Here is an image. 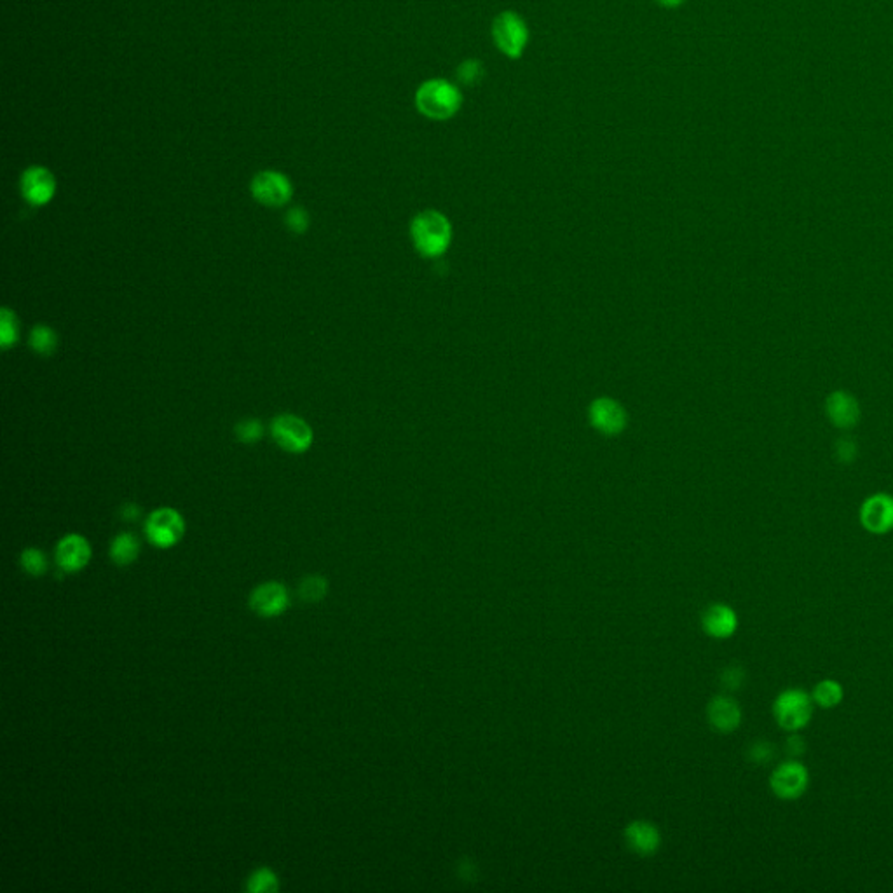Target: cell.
I'll use <instances>...</instances> for the list:
<instances>
[{"label": "cell", "mask_w": 893, "mask_h": 893, "mask_svg": "<svg viewBox=\"0 0 893 893\" xmlns=\"http://www.w3.org/2000/svg\"><path fill=\"white\" fill-rule=\"evenodd\" d=\"M460 89L447 79H428L415 91V107L421 115L433 121H447L460 112Z\"/></svg>", "instance_id": "obj_1"}, {"label": "cell", "mask_w": 893, "mask_h": 893, "mask_svg": "<svg viewBox=\"0 0 893 893\" xmlns=\"http://www.w3.org/2000/svg\"><path fill=\"white\" fill-rule=\"evenodd\" d=\"M412 241L426 257L442 255L451 244V223L438 212H423L412 222Z\"/></svg>", "instance_id": "obj_2"}, {"label": "cell", "mask_w": 893, "mask_h": 893, "mask_svg": "<svg viewBox=\"0 0 893 893\" xmlns=\"http://www.w3.org/2000/svg\"><path fill=\"white\" fill-rule=\"evenodd\" d=\"M812 695L805 689L790 688L782 691L773 702V717L777 724L788 733L805 730L813 717Z\"/></svg>", "instance_id": "obj_3"}, {"label": "cell", "mask_w": 893, "mask_h": 893, "mask_svg": "<svg viewBox=\"0 0 893 893\" xmlns=\"http://www.w3.org/2000/svg\"><path fill=\"white\" fill-rule=\"evenodd\" d=\"M492 41L503 55L516 59L524 55L529 42L527 23L518 13L503 11L492 22Z\"/></svg>", "instance_id": "obj_4"}, {"label": "cell", "mask_w": 893, "mask_h": 893, "mask_svg": "<svg viewBox=\"0 0 893 893\" xmlns=\"http://www.w3.org/2000/svg\"><path fill=\"white\" fill-rule=\"evenodd\" d=\"M272 440L290 454H304L314 442V432L307 421L294 414H281L271 423Z\"/></svg>", "instance_id": "obj_5"}, {"label": "cell", "mask_w": 893, "mask_h": 893, "mask_svg": "<svg viewBox=\"0 0 893 893\" xmlns=\"http://www.w3.org/2000/svg\"><path fill=\"white\" fill-rule=\"evenodd\" d=\"M770 787L779 799L796 801L810 787V771L801 761L788 759L773 770L770 777Z\"/></svg>", "instance_id": "obj_6"}, {"label": "cell", "mask_w": 893, "mask_h": 893, "mask_svg": "<svg viewBox=\"0 0 893 893\" xmlns=\"http://www.w3.org/2000/svg\"><path fill=\"white\" fill-rule=\"evenodd\" d=\"M145 534L158 548H171L186 534V520L175 508H158L145 522Z\"/></svg>", "instance_id": "obj_7"}, {"label": "cell", "mask_w": 893, "mask_h": 893, "mask_svg": "<svg viewBox=\"0 0 893 893\" xmlns=\"http://www.w3.org/2000/svg\"><path fill=\"white\" fill-rule=\"evenodd\" d=\"M250 190L260 205L269 208L285 206L294 196V186L290 178L276 169H264L257 173L250 184Z\"/></svg>", "instance_id": "obj_8"}, {"label": "cell", "mask_w": 893, "mask_h": 893, "mask_svg": "<svg viewBox=\"0 0 893 893\" xmlns=\"http://www.w3.org/2000/svg\"><path fill=\"white\" fill-rule=\"evenodd\" d=\"M859 518L867 533L885 536L893 531V496L878 492L864 499Z\"/></svg>", "instance_id": "obj_9"}, {"label": "cell", "mask_w": 893, "mask_h": 893, "mask_svg": "<svg viewBox=\"0 0 893 893\" xmlns=\"http://www.w3.org/2000/svg\"><path fill=\"white\" fill-rule=\"evenodd\" d=\"M20 187L28 205L46 206L55 197V175L44 166H30L22 175Z\"/></svg>", "instance_id": "obj_10"}, {"label": "cell", "mask_w": 893, "mask_h": 893, "mask_svg": "<svg viewBox=\"0 0 893 893\" xmlns=\"http://www.w3.org/2000/svg\"><path fill=\"white\" fill-rule=\"evenodd\" d=\"M288 604H290L288 590L283 583L278 581L262 583L250 594L251 611L262 618H276L283 615Z\"/></svg>", "instance_id": "obj_11"}, {"label": "cell", "mask_w": 893, "mask_h": 893, "mask_svg": "<svg viewBox=\"0 0 893 893\" xmlns=\"http://www.w3.org/2000/svg\"><path fill=\"white\" fill-rule=\"evenodd\" d=\"M825 415L838 430H853L862 415L859 400L848 391H833L825 398Z\"/></svg>", "instance_id": "obj_12"}, {"label": "cell", "mask_w": 893, "mask_h": 893, "mask_svg": "<svg viewBox=\"0 0 893 893\" xmlns=\"http://www.w3.org/2000/svg\"><path fill=\"white\" fill-rule=\"evenodd\" d=\"M91 544L81 534H67L56 544V564L65 572H77L91 560Z\"/></svg>", "instance_id": "obj_13"}, {"label": "cell", "mask_w": 893, "mask_h": 893, "mask_svg": "<svg viewBox=\"0 0 893 893\" xmlns=\"http://www.w3.org/2000/svg\"><path fill=\"white\" fill-rule=\"evenodd\" d=\"M702 626L714 639H728L738 628V616L726 604H712L702 615Z\"/></svg>", "instance_id": "obj_14"}, {"label": "cell", "mask_w": 893, "mask_h": 893, "mask_svg": "<svg viewBox=\"0 0 893 893\" xmlns=\"http://www.w3.org/2000/svg\"><path fill=\"white\" fill-rule=\"evenodd\" d=\"M590 421L598 432L606 434H616L622 432L626 424V414L620 404L609 398H600L594 402L590 408Z\"/></svg>", "instance_id": "obj_15"}, {"label": "cell", "mask_w": 893, "mask_h": 893, "mask_svg": "<svg viewBox=\"0 0 893 893\" xmlns=\"http://www.w3.org/2000/svg\"><path fill=\"white\" fill-rule=\"evenodd\" d=\"M710 726L719 733H731L742 723V708L730 697H715L706 706Z\"/></svg>", "instance_id": "obj_16"}, {"label": "cell", "mask_w": 893, "mask_h": 893, "mask_svg": "<svg viewBox=\"0 0 893 893\" xmlns=\"http://www.w3.org/2000/svg\"><path fill=\"white\" fill-rule=\"evenodd\" d=\"M626 844L639 855H652L660 846V833L650 822H632L624 831Z\"/></svg>", "instance_id": "obj_17"}, {"label": "cell", "mask_w": 893, "mask_h": 893, "mask_svg": "<svg viewBox=\"0 0 893 893\" xmlns=\"http://www.w3.org/2000/svg\"><path fill=\"white\" fill-rule=\"evenodd\" d=\"M138 555H140V542L132 533H123L115 536V540L110 544V559L117 566L133 564Z\"/></svg>", "instance_id": "obj_18"}, {"label": "cell", "mask_w": 893, "mask_h": 893, "mask_svg": "<svg viewBox=\"0 0 893 893\" xmlns=\"http://www.w3.org/2000/svg\"><path fill=\"white\" fill-rule=\"evenodd\" d=\"M812 698L815 705L822 708H834L838 706L844 698V689L834 679H824L815 684L812 691Z\"/></svg>", "instance_id": "obj_19"}, {"label": "cell", "mask_w": 893, "mask_h": 893, "mask_svg": "<svg viewBox=\"0 0 893 893\" xmlns=\"http://www.w3.org/2000/svg\"><path fill=\"white\" fill-rule=\"evenodd\" d=\"M30 346L41 356H51L58 348V335L51 326L35 325L30 332Z\"/></svg>", "instance_id": "obj_20"}, {"label": "cell", "mask_w": 893, "mask_h": 893, "mask_svg": "<svg viewBox=\"0 0 893 893\" xmlns=\"http://www.w3.org/2000/svg\"><path fill=\"white\" fill-rule=\"evenodd\" d=\"M20 339V322L14 311L9 307H2L0 311V346L2 350H9L16 346Z\"/></svg>", "instance_id": "obj_21"}, {"label": "cell", "mask_w": 893, "mask_h": 893, "mask_svg": "<svg viewBox=\"0 0 893 893\" xmlns=\"http://www.w3.org/2000/svg\"><path fill=\"white\" fill-rule=\"evenodd\" d=\"M246 890L251 893H271L279 890V879L269 867H259L246 881Z\"/></svg>", "instance_id": "obj_22"}, {"label": "cell", "mask_w": 893, "mask_h": 893, "mask_svg": "<svg viewBox=\"0 0 893 893\" xmlns=\"http://www.w3.org/2000/svg\"><path fill=\"white\" fill-rule=\"evenodd\" d=\"M326 594H328V581L323 576H316V574L305 576L298 585V597L304 602H311V604L322 602Z\"/></svg>", "instance_id": "obj_23"}, {"label": "cell", "mask_w": 893, "mask_h": 893, "mask_svg": "<svg viewBox=\"0 0 893 893\" xmlns=\"http://www.w3.org/2000/svg\"><path fill=\"white\" fill-rule=\"evenodd\" d=\"M20 564L28 576H44L48 572V559L39 548H27L20 557Z\"/></svg>", "instance_id": "obj_24"}, {"label": "cell", "mask_w": 893, "mask_h": 893, "mask_svg": "<svg viewBox=\"0 0 893 893\" xmlns=\"http://www.w3.org/2000/svg\"><path fill=\"white\" fill-rule=\"evenodd\" d=\"M458 81L464 86H475L477 82L480 81L484 77V65L475 59V58H469V59H464L458 67Z\"/></svg>", "instance_id": "obj_25"}, {"label": "cell", "mask_w": 893, "mask_h": 893, "mask_svg": "<svg viewBox=\"0 0 893 893\" xmlns=\"http://www.w3.org/2000/svg\"><path fill=\"white\" fill-rule=\"evenodd\" d=\"M834 458L839 464H852L859 458V445L853 438L843 436L834 443Z\"/></svg>", "instance_id": "obj_26"}, {"label": "cell", "mask_w": 893, "mask_h": 893, "mask_svg": "<svg viewBox=\"0 0 893 893\" xmlns=\"http://www.w3.org/2000/svg\"><path fill=\"white\" fill-rule=\"evenodd\" d=\"M236 436L243 443H255L264 436V424L259 419H246L236 426Z\"/></svg>", "instance_id": "obj_27"}, {"label": "cell", "mask_w": 893, "mask_h": 893, "mask_svg": "<svg viewBox=\"0 0 893 893\" xmlns=\"http://www.w3.org/2000/svg\"><path fill=\"white\" fill-rule=\"evenodd\" d=\"M287 225L292 232L296 234H304L307 229H309V215L304 208L300 206H296L292 208L288 214H287Z\"/></svg>", "instance_id": "obj_28"}, {"label": "cell", "mask_w": 893, "mask_h": 893, "mask_svg": "<svg viewBox=\"0 0 893 893\" xmlns=\"http://www.w3.org/2000/svg\"><path fill=\"white\" fill-rule=\"evenodd\" d=\"M775 754V747L770 742H756L749 749V759L756 764L770 762Z\"/></svg>", "instance_id": "obj_29"}, {"label": "cell", "mask_w": 893, "mask_h": 893, "mask_svg": "<svg viewBox=\"0 0 893 893\" xmlns=\"http://www.w3.org/2000/svg\"><path fill=\"white\" fill-rule=\"evenodd\" d=\"M743 670L740 667H728L724 669L723 676H721V682L724 688L728 689H738L743 682Z\"/></svg>", "instance_id": "obj_30"}, {"label": "cell", "mask_w": 893, "mask_h": 893, "mask_svg": "<svg viewBox=\"0 0 893 893\" xmlns=\"http://www.w3.org/2000/svg\"><path fill=\"white\" fill-rule=\"evenodd\" d=\"M787 752H788V756H792V758L801 756V754L805 752V742H803V738H801V736H797V734L790 736V738L787 740Z\"/></svg>", "instance_id": "obj_31"}, {"label": "cell", "mask_w": 893, "mask_h": 893, "mask_svg": "<svg viewBox=\"0 0 893 893\" xmlns=\"http://www.w3.org/2000/svg\"><path fill=\"white\" fill-rule=\"evenodd\" d=\"M140 515H141V510L136 506L135 503H128L121 508V518L126 522H135Z\"/></svg>", "instance_id": "obj_32"}, {"label": "cell", "mask_w": 893, "mask_h": 893, "mask_svg": "<svg viewBox=\"0 0 893 893\" xmlns=\"http://www.w3.org/2000/svg\"><path fill=\"white\" fill-rule=\"evenodd\" d=\"M656 2H658L660 5H663V7H679V5H682L686 0H656Z\"/></svg>", "instance_id": "obj_33"}]
</instances>
